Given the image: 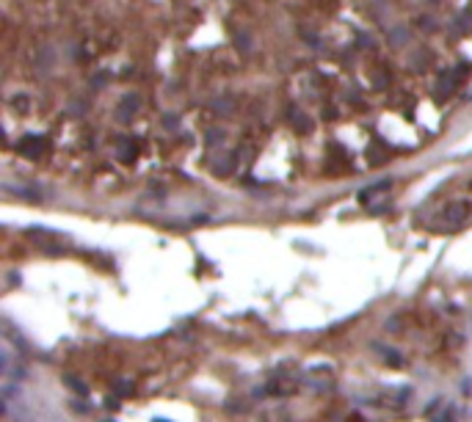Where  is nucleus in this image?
Listing matches in <instances>:
<instances>
[{"mask_svg": "<svg viewBox=\"0 0 472 422\" xmlns=\"http://www.w3.org/2000/svg\"><path fill=\"white\" fill-rule=\"evenodd\" d=\"M456 86H459V77H456V72H447V75L439 80V86H436V94L445 100V97H450L453 91H456Z\"/></svg>", "mask_w": 472, "mask_h": 422, "instance_id": "7ed1b4c3", "label": "nucleus"}, {"mask_svg": "<svg viewBox=\"0 0 472 422\" xmlns=\"http://www.w3.org/2000/svg\"><path fill=\"white\" fill-rule=\"evenodd\" d=\"M66 381H69V384H72V389L78 392V395H86V392H89V389H86V386H83V384H80V381H78V378L66 375Z\"/></svg>", "mask_w": 472, "mask_h": 422, "instance_id": "39448f33", "label": "nucleus"}, {"mask_svg": "<svg viewBox=\"0 0 472 422\" xmlns=\"http://www.w3.org/2000/svg\"><path fill=\"white\" fill-rule=\"evenodd\" d=\"M20 152L28 158H39L45 152V138H36V135H28L25 141H20Z\"/></svg>", "mask_w": 472, "mask_h": 422, "instance_id": "f03ea898", "label": "nucleus"}, {"mask_svg": "<svg viewBox=\"0 0 472 422\" xmlns=\"http://www.w3.org/2000/svg\"><path fill=\"white\" fill-rule=\"evenodd\" d=\"M459 25H464V28H472V8H467V14H461Z\"/></svg>", "mask_w": 472, "mask_h": 422, "instance_id": "423d86ee", "label": "nucleus"}, {"mask_svg": "<svg viewBox=\"0 0 472 422\" xmlns=\"http://www.w3.org/2000/svg\"><path fill=\"white\" fill-rule=\"evenodd\" d=\"M136 110H138V97H124V103L119 105V116L127 119V116L136 113Z\"/></svg>", "mask_w": 472, "mask_h": 422, "instance_id": "20e7f679", "label": "nucleus"}, {"mask_svg": "<svg viewBox=\"0 0 472 422\" xmlns=\"http://www.w3.org/2000/svg\"><path fill=\"white\" fill-rule=\"evenodd\" d=\"M470 215H472V202L459 199V202H450V205L442 210V224H445L447 229H459V226H464L467 221H470Z\"/></svg>", "mask_w": 472, "mask_h": 422, "instance_id": "f257e3e1", "label": "nucleus"}]
</instances>
